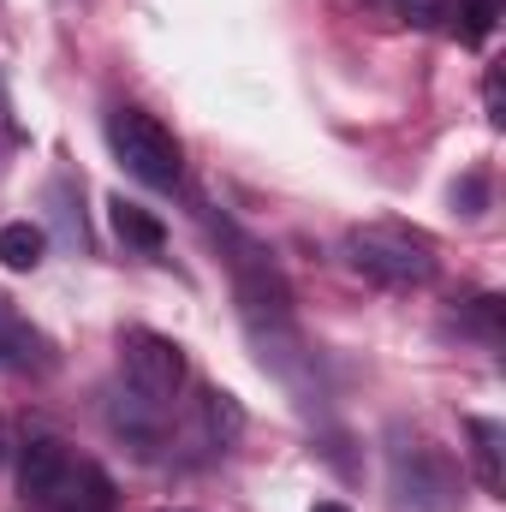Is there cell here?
Here are the masks:
<instances>
[{
  "instance_id": "6da1fadb",
  "label": "cell",
  "mask_w": 506,
  "mask_h": 512,
  "mask_svg": "<svg viewBox=\"0 0 506 512\" xmlns=\"http://www.w3.org/2000/svg\"><path fill=\"white\" fill-rule=\"evenodd\" d=\"M18 501L30 512H114V483L60 435H30L18 441Z\"/></svg>"
},
{
  "instance_id": "7a4b0ae2",
  "label": "cell",
  "mask_w": 506,
  "mask_h": 512,
  "mask_svg": "<svg viewBox=\"0 0 506 512\" xmlns=\"http://www.w3.org/2000/svg\"><path fill=\"white\" fill-rule=\"evenodd\" d=\"M340 256H346L352 274H364L381 292H417L441 268L435 239L423 227H411V221H358V227H346Z\"/></svg>"
},
{
  "instance_id": "3957f363",
  "label": "cell",
  "mask_w": 506,
  "mask_h": 512,
  "mask_svg": "<svg viewBox=\"0 0 506 512\" xmlns=\"http://www.w3.org/2000/svg\"><path fill=\"white\" fill-rule=\"evenodd\" d=\"M387 483H393V501L405 512H459V501H465L453 453L411 435L405 423L387 429Z\"/></svg>"
},
{
  "instance_id": "277c9868",
  "label": "cell",
  "mask_w": 506,
  "mask_h": 512,
  "mask_svg": "<svg viewBox=\"0 0 506 512\" xmlns=\"http://www.w3.org/2000/svg\"><path fill=\"white\" fill-rule=\"evenodd\" d=\"M108 149L137 185L149 191H179L185 185V149L179 137L143 108H114L108 114Z\"/></svg>"
},
{
  "instance_id": "5b68a950",
  "label": "cell",
  "mask_w": 506,
  "mask_h": 512,
  "mask_svg": "<svg viewBox=\"0 0 506 512\" xmlns=\"http://www.w3.org/2000/svg\"><path fill=\"white\" fill-rule=\"evenodd\" d=\"M120 387L167 411L185 387V346L173 334H155V328H126L120 334Z\"/></svg>"
},
{
  "instance_id": "8992f818",
  "label": "cell",
  "mask_w": 506,
  "mask_h": 512,
  "mask_svg": "<svg viewBox=\"0 0 506 512\" xmlns=\"http://www.w3.org/2000/svg\"><path fill=\"white\" fill-rule=\"evenodd\" d=\"M48 370H54V340L0 298V376H48Z\"/></svg>"
},
{
  "instance_id": "52a82bcc",
  "label": "cell",
  "mask_w": 506,
  "mask_h": 512,
  "mask_svg": "<svg viewBox=\"0 0 506 512\" xmlns=\"http://www.w3.org/2000/svg\"><path fill=\"white\" fill-rule=\"evenodd\" d=\"M465 435H471V465H477V483H483V495H501L506 489V423L495 417H465Z\"/></svg>"
},
{
  "instance_id": "ba28073f",
  "label": "cell",
  "mask_w": 506,
  "mask_h": 512,
  "mask_svg": "<svg viewBox=\"0 0 506 512\" xmlns=\"http://www.w3.org/2000/svg\"><path fill=\"white\" fill-rule=\"evenodd\" d=\"M108 423H114V435H126V441H161V429H167V411L161 405H149V399H137L131 387H114L108 393Z\"/></svg>"
},
{
  "instance_id": "9c48e42d",
  "label": "cell",
  "mask_w": 506,
  "mask_h": 512,
  "mask_svg": "<svg viewBox=\"0 0 506 512\" xmlns=\"http://www.w3.org/2000/svg\"><path fill=\"white\" fill-rule=\"evenodd\" d=\"M42 251H48V233H42L36 221H6V227H0V268H6V274L42 268Z\"/></svg>"
},
{
  "instance_id": "30bf717a",
  "label": "cell",
  "mask_w": 506,
  "mask_h": 512,
  "mask_svg": "<svg viewBox=\"0 0 506 512\" xmlns=\"http://www.w3.org/2000/svg\"><path fill=\"white\" fill-rule=\"evenodd\" d=\"M108 209H114V233L126 239L131 251H149V256H155L161 245H167V227H161V221H155L143 203H126V197H114Z\"/></svg>"
},
{
  "instance_id": "8fae6325",
  "label": "cell",
  "mask_w": 506,
  "mask_h": 512,
  "mask_svg": "<svg viewBox=\"0 0 506 512\" xmlns=\"http://www.w3.org/2000/svg\"><path fill=\"white\" fill-rule=\"evenodd\" d=\"M203 429H209V441H215L221 453L239 447V435H245V405H239L233 393L209 387V393H203Z\"/></svg>"
},
{
  "instance_id": "7c38bea8",
  "label": "cell",
  "mask_w": 506,
  "mask_h": 512,
  "mask_svg": "<svg viewBox=\"0 0 506 512\" xmlns=\"http://www.w3.org/2000/svg\"><path fill=\"white\" fill-rule=\"evenodd\" d=\"M495 18H501V0H459V6H453V24H447V30H453L459 42H471V48H477V42H489Z\"/></svg>"
},
{
  "instance_id": "4fadbf2b",
  "label": "cell",
  "mask_w": 506,
  "mask_h": 512,
  "mask_svg": "<svg viewBox=\"0 0 506 512\" xmlns=\"http://www.w3.org/2000/svg\"><path fill=\"white\" fill-rule=\"evenodd\" d=\"M48 203H54V221H60L66 245H72V251H84V209H78V185H72V179H54V185H48Z\"/></svg>"
},
{
  "instance_id": "5bb4252c",
  "label": "cell",
  "mask_w": 506,
  "mask_h": 512,
  "mask_svg": "<svg viewBox=\"0 0 506 512\" xmlns=\"http://www.w3.org/2000/svg\"><path fill=\"white\" fill-rule=\"evenodd\" d=\"M453 328H459V334H477L483 346H501V298H471Z\"/></svg>"
},
{
  "instance_id": "9a60e30c",
  "label": "cell",
  "mask_w": 506,
  "mask_h": 512,
  "mask_svg": "<svg viewBox=\"0 0 506 512\" xmlns=\"http://www.w3.org/2000/svg\"><path fill=\"white\" fill-rule=\"evenodd\" d=\"M453 6L459 0H393V18L411 24V30H447L453 24Z\"/></svg>"
},
{
  "instance_id": "2e32d148",
  "label": "cell",
  "mask_w": 506,
  "mask_h": 512,
  "mask_svg": "<svg viewBox=\"0 0 506 512\" xmlns=\"http://www.w3.org/2000/svg\"><path fill=\"white\" fill-rule=\"evenodd\" d=\"M453 203H459L465 215H483V203H489V179H483V173H471L465 185H453Z\"/></svg>"
},
{
  "instance_id": "e0dca14e",
  "label": "cell",
  "mask_w": 506,
  "mask_h": 512,
  "mask_svg": "<svg viewBox=\"0 0 506 512\" xmlns=\"http://www.w3.org/2000/svg\"><path fill=\"white\" fill-rule=\"evenodd\" d=\"M483 102H489V120L501 126L506 114H501V66H489V78H483Z\"/></svg>"
},
{
  "instance_id": "ac0fdd59",
  "label": "cell",
  "mask_w": 506,
  "mask_h": 512,
  "mask_svg": "<svg viewBox=\"0 0 506 512\" xmlns=\"http://www.w3.org/2000/svg\"><path fill=\"white\" fill-rule=\"evenodd\" d=\"M316 512H352V507H340V501H322V507H316Z\"/></svg>"
},
{
  "instance_id": "d6986e66",
  "label": "cell",
  "mask_w": 506,
  "mask_h": 512,
  "mask_svg": "<svg viewBox=\"0 0 506 512\" xmlns=\"http://www.w3.org/2000/svg\"><path fill=\"white\" fill-rule=\"evenodd\" d=\"M0 453H6V429H0Z\"/></svg>"
}]
</instances>
